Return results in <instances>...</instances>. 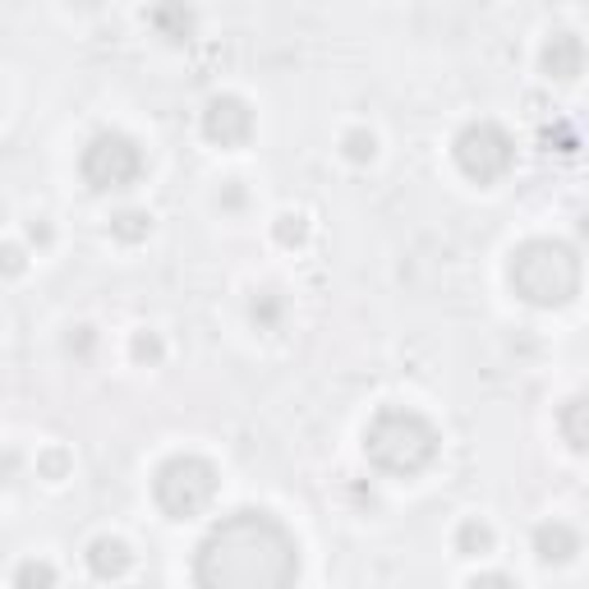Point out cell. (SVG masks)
<instances>
[{"mask_svg":"<svg viewBox=\"0 0 589 589\" xmlns=\"http://www.w3.org/2000/svg\"><path fill=\"white\" fill-rule=\"evenodd\" d=\"M272 240L281 249H304V244H309V217H304V212H276Z\"/></svg>","mask_w":589,"mask_h":589,"instance_id":"ac0fdd59","label":"cell"},{"mask_svg":"<svg viewBox=\"0 0 589 589\" xmlns=\"http://www.w3.org/2000/svg\"><path fill=\"white\" fill-rule=\"evenodd\" d=\"M84 561H88V576L92 580H124L134 567V553L120 534H97V539L84 548Z\"/></svg>","mask_w":589,"mask_h":589,"instance_id":"8fae6325","label":"cell"},{"mask_svg":"<svg viewBox=\"0 0 589 589\" xmlns=\"http://www.w3.org/2000/svg\"><path fill=\"white\" fill-rule=\"evenodd\" d=\"M470 585H516L506 571H483V576H470Z\"/></svg>","mask_w":589,"mask_h":589,"instance_id":"d4e9b609","label":"cell"},{"mask_svg":"<svg viewBox=\"0 0 589 589\" xmlns=\"http://www.w3.org/2000/svg\"><path fill=\"white\" fill-rule=\"evenodd\" d=\"M585 415H589L585 396H571L567 405H561V415H557L561 438H567V447H571L576 456H585V447H589V424H585Z\"/></svg>","mask_w":589,"mask_h":589,"instance_id":"9a60e30c","label":"cell"},{"mask_svg":"<svg viewBox=\"0 0 589 589\" xmlns=\"http://www.w3.org/2000/svg\"><path fill=\"white\" fill-rule=\"evenodd\" d=\"M230 189H226V208H240L244 203V189H240V181H226Z\"/></svg>","mask_w":589,"mask_h":589,"instance_id":"484cf974","label":"cell"},{"mask_svg":"<svg viewBox=\"0 0 589 589\" xmlns=\"http://www.w3.org/2000/svg\"><path fill=\"white\" fill-rule=\"evenodd\" d=\"M341 157L350 166H373L378 162V134L369 130V124H355V130L341 134Z\"/></svg>","mask_w":589,"mask_h":589,"instance_id":"2e32d148","label":"cell"},{"mask_svg":"<svg viewBox=\"0 0 589 589\" xmlns=\"http://www.w3.org/2000/svg\"><path fill=\"white\" fill-rule=\"evenodd\" d=\"M130 360L139 369H157L166 360V341H162V331H152V327H139L134 337H130Z\"/></svg>","mask_w":589,"mask_h":589,"instance_id":"e0dca14e","label":"cell"},{"mask_svg":"<svg viewBox=\"0 0 589 589\" xmlns=\"http://www.w3.org/2000/svg\"><path fill=\"white\" fill-rule=\"evenodd\" d=\"M539 69H544V79H553V84H576L585 74V37L576 29L548 33V42L539 51Z\"/></svg>","mask_w":589,"mask_h":589,"instance_id":"ba28073f","label":"cell"},{"mask_svg":"<svg viewBox=\"0 0 589 589\" xmlns=\"http://www.w3.org/2000/svg\"><path fill=\"white\" fill-rule=\"evenodd\" d=\"M198 124H203V139H208L212 148L240 152V148H249L253 130H259V116H253V107L240 92H217V97H208Z\"/></svg>","mask_w":589,"mask_h":589,"instance_id":"52a82bcc","label":"cell"},{"mask_svg":"<svg viewBox=\"0 0 589 589\" xmlns=\"http://www.w3.org/2000/svg\"><path fill=\"white\" fill-rule=\"evenodd\" d=\"M530 548L544 567H567V561L580 557V530L567 521H544V525H534Z\"/></svg>","mask_w":589,"mask_h":589,"instance_id":"30bf717a","label":"cell"},{"mask_svg":"<svg viewBox=\"0 0 589 589\" xmlns=\"http://www.w3.org/2000/svg\"><path fill=\"white\" fill-rule=\"evenodd\" d=\"M111 240L116 244H143L148 236H152V212L148 208H120V212H111Z\"/></svg>","mask_w":589,"mask_h":589,"instance_id":"5bb4252c","label":"cell"},{"mask_svg":"<svg viewBox=\"0 0 589 589\" xmlns=\"http://www.w3.org/2000/svg\"><path fill=\"white\" fill-rule=\"evenodd\" d=\"M443 451V433L415 405H382L364 424V460L388 479H419Z\"/></svg>","mask_w":589,"mask_h":589,"instance_id":"7a4b0ae2","label":"cell"},{"mask_svg":"<svg viewBox=\"0 0 589 589\" xmlns=\"http://www.w3.org/2000/svg\"><path fill=\"white\" fill-rule=\"evenodd\" d=\"M148 152L134 134L124 130H97L79 152V181L92 194H124L143 181Z\"/></svg>","mask_w":589,"mask_h":589,"instance_id":"5b68a950","label":"cell"},{"mask_svg":"<svg viewBox=\"0 0 589 589\" xmlns=\"http://www.w3.org/2000/svg\"><path fill=\"white\" fill-rule=\"evenodd\" d=\"M506 286L516 291V299L530 304V309H567L585 286L580 249L567 240H553V236H534V240L516 244L511 249V263H506Z\"/></svg>","mask_w":589,"mask_h":589,"instance_id":"3957f363","label":"cell"},{"mask_svg":"<svg viewBox=\"0 0 589 589\" xmlns=\"http://www.w3.org/2000/svg\"><path fill=\"white\" fill-rule=\"evenodd\" d=\"M69 470H74V456H69L65 447H46V451L37 456V475H42L46 483H65Z\"/></svg>","mask_w":589,"mask_h":589,"instance_id":"d6986e66","label":"cell"},{"mask_svg":"<svg viewBox=\"0 0 589 589\" xmlns=\"http://www.w3.org/2000/svg\"><path fill=\"white\" fill-rule=\"evenodd\" d=\"M51 240H56V230H51V226H46L42 217H37V221H29V244H37V249H46Z\"/></svg>","mask_w":589,"mask_h":589,"instance_id":"cb8c5ba5","label":"cell"},{"mask_svg":"<svg viewBox=\"0 0 589 589\" xmlns=\"http://www.w3.org/2000/svg\"><path fill=\"white\" fill-rule=\"evenodd\" d=\"M451 548H456L460 557H489V553L498 548V534H493V525H489V521L470 516V521H460V525H456Z\"/></svg>","mask_w":589,"mask_h":589,"instance_id":"4fadbf2b","label":"cell"},{"mask_svg":"<svg viewBox=\"0 0 589 589\" xmlns=\"http://www.w3.org/2000/svg\"><path fill=\"white\" fill-rule=\"evenodd\" d=\"M299 580V539L268 506H236L198 539L194 585L203 589H286Z\"/></svg>","mask_w":589,"mask_h":589,"instance_id":"6da1fadb","label":"cell"},{"mask_svg":"<svg viewBox=\"0 0 589 589\" xmlns=\"http://www.w3.org/2000/svg\"><path fill=\"white\" fill-rule=\"evenodd\" d=\"M249 323H253V331H268V337H276L281 327H286V318H291V299L281 295L276 286H263V291H253L249 295Z\"/></svg>","mask_w":589,"mask_h":589,"instance_id":"7c38bea8","label":"cell"},{"mask_svg":"<svg viewBox=\"0 0 589 589\" xmlns=\"http://www.w3.org/2000/svg\"><path fill=\"white\" fill-rule=\"evenodd\" d=\"M29 268H33L29 244H19V240H6V244H0V276H23Z\"/></svg>","mask_w":589,"mask_h":589,"instance_id":"ffe728a7","label":"cell"},{"mask_svg":"<svg viewBox=\"0 0 589 589\" xmlns=\"http://www.w3.org/2000/svg\"><path fill=\"white\" fill-rule=\"evenodd\" d=\"M61 571L51 567V561H23V567L14 571V585H56Z\"/></svg>","mask_w":589,"mask_h":589,"instance_id":"44dd1931","label":"cell"},{"mask_svg":"<svg viewBox=\"0 0 589 589\" xmlns=\"http://www.w3.org/2000/svg\"><path fill=\"white\" fill-rule=\"evenodd\" d=\"M221 493V470L198 451H175L152 470V502L166 521H198L208 516Z\"/></svg>","mask_w":589,"mask_h":589,"instance_id":"277c9868","label":"cell"},{"mask_svg":"<svg viewBox=\"0 0 589 589\" xmlns=\"http://www.w3.org/2000/svg\"><path fill=\"white\" fill-rule=\"evenodd\" d=\"M23 475V456L14 447H0V489H14Z\"/></svg>","mask_w":589,"mask_h":589,"instance_id":"603a6c76","label":"cell"},{"mask_svg":"<svg viewBox=\"0 0 589 589\" xmlns=\"http://www.w3.org/2000/svg\"><path fill=\"white\" fill-rule=\"evenodd\" d=\"M74 6H79V10H97V6H101V0H74Z\"/></svg>","mask_w":589,"mask_h":589,"instance_id":"4316f807","label":"cell"},{"mask_svg":"<svg viewBox=\"0 0 589 589\" xmlns=\"http://www.w3.org/2000/svg\"><path fill=\"white\" fill-rule=\"evenodd\" d=\"M92 346H97V331H92L88 323L69 327V337H65V355H74V360H88V355H92Z\"/></svg>","mask_w":589,"mask_h":589,"instance_id":"7402d4cb","label":"cell"},{"mask_svg":"<svg viewBox=\"0 0 589 589\" xmlns=\"http://www.w3.org/2000/svg\"><path fill=\"white\" fill-rule=\"evenodd\" d=\"M451 162L470 185L489 189L516 171V139H511L506 124H498L489 116L470 120V124H460L451 139Z\"/></svg>","mask_w":589,"mask_h":589,"instance_id":"8992f818","label":"cell"},{"mask_svg":"<svg viewBox=\"0 0 589 589\" xmlns=\"http://www.w3.org/2000/svg\"><path fill=\"white\" fill-rule=\"evenodd\" d=\"M143 23L152 29V37H162L166 46H185L198 37V10L189 0H152Z\"/></svg>","mask_w":589,"mask_h":589,"instance_id":"9c48e42d","label":"cell"}]
</instances>
